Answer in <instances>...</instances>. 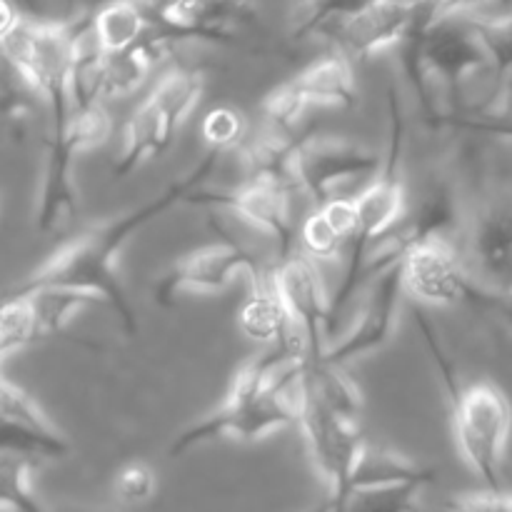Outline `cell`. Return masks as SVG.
<instances>
[{
	"mask_svg": "<svg viewBox=\"0 0 512 512\" xmlns=\"http://www.w3.org/2000/svg\"><path fill=\"white\" fill-rule=\"evenodd\" d=\"M355 235V200L330 198L318 205L315 213L305 218L300 228V243L308 258L330 260L340 255L345 245H350Z\"/></svg>",
	"mask_w": 512,
	"mask_h": 512,
	"instance_id": "cell-19",
	"label": "cell"
},
{
	"mask_svg": "<svg viewBox=\"0 0 512 512\" xmlns=\"http://www.w3.org/2000/svg\"><path fill=\"white\" fill-rule=\"evenodd\" d=\"M290 185L268 178H245L235 188H198L185 205L225 208L278 243V258L295 248V223L290 210Z\"/></svg>",
	"mask_w": 512,
	"mask_h": 512,
	"instance_id": "cell-14",
	"label": "cell"
},
{
	"mask_svg": "<svg viewBox=\"0 0 512 512\" xmlns=\"http://www.w3.org/2000/svg\"><path fill=\"white\" fill-rule=\"evenodd\" d=\"M18 300H28L35 323V338H50V335L60 333L75 318V313H80V308L93 303V298L88 295L60 288L35 290Z\"/></svg>",
	"mask_w": 512,
	"mask_h": 512,
	"instance_id": "cell-26",
	"label": "cell"
},
{
	"mask_svg": "<svg viewBox=\"0 0 512 512\" xmlns=\"http://www.w3.org/2000/svg\"><path fill=\"white\" fill-rule=\"evenodd\" d=\"M283 85L305 110L313 105L315 108H353L358 100L353 63L338 50L315 60L303 73Z\"/></svg>",
	"mask_w": 512,
	"mask_h": 512,
	"instance_id": "cell-18",
	"label": "cell"
},
{
	"mask_svg": "<svg viewBox=\"0 0 512 512\" xmlns=\"http://www.w3.org/2000/svg\"><path fill=\"white\" fill-rule=\"evenodd\" d=\"M425 485H383V488L353 490L333 512H420L418 498Z\"/></svg>",
	"mask_w": 512,
	"mask_h": 512,
	"instance_id": "cell-28",
	"label": "cell"
},
{
	"mask_svg": "<svg viewBox=\"0 0 512 512\" xmlns=\"http://www.w3.org/2000/svg\"><path fill=\"white\" fill-rule=\"evenodd\" d=\"M20 20L23 15L18 13V8L10 0H0V43H5V38L18 28Z\"/></svg>",
	"mask_w": 512,
	"mask_h": 512,
	"instance_id": "cell-32",
	"label": "cell"
},
{
	"mask_svg": "<svg viewBox=\"0 0 512 512\" xmlns=\"http://www.w3.org/2000/svg\"><path fill=\"white\" fill-rule=\"evenodd\" d=\"M238 325L245 338L268 345L283 343V340L295 338V335H303L295 328L293 320L288 318V313H285L268 273L255 283V293L240 308Z\"/></svg>",
	"mask_w": 512,
	"mask_h": 512,
	"instance_id": "cell-21",
	"label": "cell"
},
{
	"mask_svg": "<svg viewBox=\"0 0 512 512\" xmlns=\"http://www.w3.org/2000/svg\"><path fill=\"white\" fill-rule=\"evenodd\" d=\"M0 420L13 428L23 430V433L35 435L43 443L53 445L60 453L68 455L73 450L70 440L60 433L58 425L43 413L35 398H30L23 388H18L15 383H10L8 378L0 375Z\"/></svg>",
	"mask_w": 512,
	"mask_h": 512,
	"instance_id": "cell-24",
	"label": "cell"
},
{
	"mask_svg": "<svg viewBox=\"0 0 512 512\" xmlns=\"http://www.w3.org/2000/svg\"><path fill=\"white\" fill-rule=\"evenodd\" d=\"M295 413H298V428L303 430L310 458L323 483L328 485V498L335 510L348 495L350 478L368 440L360 435L358 425L348 423L325 408L300 378L295 385Z\"/></svg>",
	"mask_w": 512,
	"mask_h": 512,
	"instance_id": "cell-8",
	"label": "cell"
},
{
	"mask_svg": "<svg viewBox=\"0 0 512 512\" xmlns=\"http://www.w3.org/2000/svg\"><path fill=\"white\" fill-rule=\"evenodd\" d=\"M245 133H248V123H245L243 113L230 108L210 110L205 115L203 125H200V135L205 140V148L218 150V153H228V150L238 148L243 143Z\"/></svg>",
	"mask_w": 512,
	"mask_h": 512,
	"instance_id": "cell-29",
	"label": "cell"
},
{
	"mask_svg": "<svg viewBox=\"0 0 512 512\" xmlns=\"http://www.w3.org/2000/svg\"><path fill=\"white\" fill-rule=\"evenodd\" d=\"M243 270L253 273L255 283L268 273L250 250L233 240L205 245L180 258L160 275L158 283L153 285V298L163 308H173L183 293H220Z\"/></svg>",
	"mask_w": 512,
	"mask_h": 512,
	"instance_id": "cell-15",
	"label": "cell"
},
{
	"mask_svg": "<svg viewBox=\"0 0 512 512\" xmlns=\"http://www.w3.org/2000/svg\"><path fill=\"white\" fill-rule=\"evenodd\" d=\"M40 98L0 45V130L20 135L38 110Z\"/></svg>",
	"mask_w": 512,
	"mask_h": 512,
	"instance_id": "cell-25",
	"label": "cell"
},
{
	"mask_svg": "<svg viewBox=\"0 0 512 512\" xmlns=\"http://www.w3.org/2000/svg\"><path fill=\"white\" fill-rule=\"evenodd\" d=\"M65 512H100V510H65Z\"/></svg>",
	"mask_w": 512,
	"mask_h": 512,
	"instance_id": "cell-35",
	"label": "cell"
},
{
	"mask_svg": "<svg viewBox=\"0 0 512 512\" xmlns=\"http://www.w3.org/2000/svg\"><path fill=\"white\" fill-rule=\"evenodd\" d=\"M403 295V275H400L398 265V268L388 270V273L370 283V295L363 303L353 333H348L335 345H325L320 358L315 360L325 365H335V368H345L355 360L368 358V355L383 350L393 340L395 328H398Z\"/></svg>",
	"mask_w": 512,
	"mask_h": 512,
	"instance_id": "cell-16",
	"label": "cell"
},
{
	"mask_svg": "<svg viewBox=\"0 0 512 512\" xmlns=\"http://www.w3.org/2000/svg\"><path fill=\"white\" fill-rule=\"evenodd\" d=\"M433 480L435 473L430 468H423V465L413 463L410 458L393 453V450L388 448H378V445L365 443L363 455H360L353 478H350L348 495L353 493V490L383 488V485H430ZM348 495H345V498H348Z\"/></svg>",
	"mask_w": 512,
	"mask_h": 512,
	"instance_id": "cell-22",
	"label": "cell"
},
{
	"mask_svg": "<svg viewBox=\"0 0 512 512\" xmlns=\"http://www.w3.org/2000/svg\"><path fill=\"white\" fill-rule=\"evenodd\" d=\"M420 328L448 388L450 405H453V433L460 455L468 468L483 480L488 493H503V460L512 428L508 398L498 385L488 380L465 385V388L458 385V380L453 378V368L440 353V345L435 343L430 325L420 320Z\"/></svg>",
	"mask_w": 512,
	"mask_h": 512,
	"instance_id": "cell-3",
	"label": "cell"
},
{
	"mask_svg": "<svg viewBox=\"0 0 512 512\" xmlns=\"http://www.w3.org/2000/svg\"><path fill=\"white\" fill-rule=\"evenodd\" d=\"M383 155L365 143L343 138V135H315L303 138L290 155V183L303 190L318 205L335 198L340 185L373 178L378 173Z\"/></svg>",
	"mask_w": 512,
	"mask_h": 512,
	"instance_id": "cell-11",
	"label": "cell"
},
{
	"mask_svg": "<svg viewBox=\"0 0 512 512\" xmlns=\"http://www.w3.org/2000/svg\"><path fill=\"white\" fill-rule=\"evenodd\" d=\"M393 3H400V5H405V8H418V5L428 3V0H393Z\"/></svg>",
	"mask_w": 512,
	"mask_h": 512,
	"instance_id": "cell-34",
	"label": "cell"
},
{
	"mask_svg": "<svg viewBox=\"0 0 512 512\" xmlns=\"http://www.w3.org/2000/svg\"><path fill=\"white\" fill-rule=\"evenodd\" d=\"M33 460L28 455L0 453V510L45 512L33 490Z\"/></svg>",
	"mask_w": 512,
	"mask_h": 512,
	"instance_id": "cell-27",
	"label": "cell"
},
{
	"mask_svg": "<svg viewBox=\"0 0 512 512\" xmlns=\"http://www.w3.org/2000/svg\"><path fill=\"white\" fill-rule=\"evenodd\" d=\"M88 23V13L70 20L23 18L5 43H0L48 110V133L63 128L70 118V65L75 43Z\"/></svg>",
	"mask_w": 512,
	"mask_h": 512,
	"instance_id": "cell-5",
	"label": "cell"
},
{
	"mask_svg": "<svg viewBox=\"0 0 512 512\" xmlns=\"http://www.w3.org/2000/svg\"><path fill=\"white\" fill-rule=\"evenodd\" d=\"M408 183H405V113L395 88H388V148L383 153L373 183L355 198V235L350 258L338 290L330 298V338L345 305L358 295V275L368 250L388 235L408 215Z\"/></svg>",
	"mask_w": 512,
	"mask_h": 512,
	"instance_id": "cell-2",
	"label": "cell"
},
{
	"mask_svg": "<svg viewBox=\"0 0 512 512\" xmlns=\"http://www.w3.org/2000/svg\"><path fill=\"white\" fill-rule=\"evenodd\" d=\"M305 360H293L280 373L275 375L273 385L260 393H240L230 390L218 410L200 418L198 423L180 430L170 443V458H183L190 450L203 448V445L218 443V440H240V443H253L265 438L275 430L298 425L295 413V385L303 373Z\"/></svg>",
	"mask_w": 512,
	"mask_h": 512,
	"instance_id": "cell-4",
	"label": "cell"
},
{
	"mask_svg": "<svg viewBox=\"0 0 512 512\" xmlns=\"http://www.w3.org/2000/svg\"><path fill=\"white\" fill-rule=\"evenodd\" d=\"M508 298H510V295H508Z\"/></svg>",
	"mask_w": 512,
	"mask_h": 512,
	"instance_id": "cell-37",
	"label": "cell"
},
{
	"mask_svg": "<svg viewBox=\"0 0 512 512\" xmlns=\"http://www.w3.org/2000/svg\"><path fill=\"white\" fill-rule=\"evenodd\" d=\"M220 158H223V153H218V150H205L195 168H190L183 178L170 183L163 193H158L140 208L128 210L118 218H110L105 223L93 225L85 233L75 235L70 243L60 245L40 268L25 275L13 288L0 293V300H18L45 288L75 290V293L108 303L110 310L118 315L125 333L135 335L138 333V310L130 303L128 290L120 278V255L140 230L148 228L150 223H155L160 215L173 210L175 205H185V198L190 193L203 188L218 168Z\"/></svg>",
	"mask_w": 512,
	"mask_h": 512,
	"instance_id": "cell-1",
	"label": "cell"
},
{
	"mask_svg": "<svg viewBox=\"0 0 512 512\" xmlns=\"http://www.w3.org/2000/svg\"><path fill=\"white\" fill-rule=\"evenodd\" d=\"M405 295L425 305H458L483 300L488 293L470 278L453 235H425L415 240L400 263Z\"/></svg>",
	"mask_w": 512,
	"mask_h": 512,
	"instance_id": "cell-12",
	"label": "cell"
},
{
	"mask_svg": "<svg viewBox=\"0 0 512 512\" xmlns=\"http://www.w3.org/2000/svg\"><path fill=\"white\" fill-rule=\"evenodd\" d=\"M90 18V35L103 55H118L150 33L145 13L135 0H103Z\"/></svg>",
	"mask_w": 512,
	"mask_h": 512,
	"instance_id": "cell-20",
	"label": "cell"
},
{
	"mask_svg": "<svg viewBox=\"0 0 512 512\" xmlns=\"http://www.w3.org/2000/svg\"><path fill=\"white\" fill-rule=\"evenodd\" d=\"M485 3H490V0H435V8H438V18H445V15L475 13V8ZM500 3L512 5V0H500Z\"/></svg>",
	"mask_w": 512,
	"mask_h": 512,
	"instance_id": "cell-31",
	"label": "cell"
},
{
	"mask_svg": "<svg viewBox=\"0 0 512 512\" xmlns=\"http://www.w3.org/2000/svg\"><path fill=\"white\" fill-rule=\"evenodd\" d=\"M205 93V75L195 68H175L160 78L140 103L123 133V148L113 163V178H128L148 160L160 158L173 143L180 125L198 108Z\"/></svg>",
	"mask_w": 512,
	"mask_h": 512,
	"instance_id": "cell-6",
	"label": "cell"
},
{
	"mask_svg": "<svg viewBox=\"0 0 512 512\" xmlns=\"http://www.w3.org/2000/svg\"><path fill=\"white\" fill-rule=\"evenodd\" d=\"M110 135V115L103 105L70 110V118L45 143L35 225L40 233H60L78 218V188L73 180L75 158L98 148Z\"/></svg>",
	"mask_w": 512,
	"mask_h": 512,
	"instance_id": "cell-7",
	"label": "cell"
},
{
	"mask_svg": "<svg viewBox=\"0 0 512 512\" xmlns=\"http://www.w3.org/2000/svg\"><path fill=\"white\" fill-rule=\"evenodd\" d=\"M150 35L173 48L183 40L233 45L238 33L258 20L253 0H135Z\"/></svg>",
	"mask_w": 512,
	"mask_h": 512,
	"instance_id": "cell-9",
	"label": "cell"
},
{
	"mask_svg": "<svg viewBox=\"0 0 512 512\" xmlns=\"http://www.w3.org/2000/svg\"><path fill=\"white\" fill-rule=\"evenodd\" d=\"M155 490H158V475L148 463L133 460L115 475V495L125 505L148 503Z\"/></svg>",
	"mask_w": 512,
	"mask_h": 512,
	"instance_id": "cell-30",
	"label": "cell"
},
{
	"mask_svg": "<svg viewBox=\"0 0 512 512\" xmlns=\"http://www.w3.org/2000/svg\"><path fill=\"white\" fill-rule=\"evenodd\" d=\"M413 10L393 0H370L368 5L335 20L323 30L333 38L335 50L353 63V60L373 58L388 48H398L413 18Z\"/></svg>",
	"mask_w": 512,
	"mask_h": 512,
	"instance_id": "cell-17",
	"label": "cell"
},
{
	"mask_svg": "<svg viewBox=\"0 0 512 512\" xmlns=\"http://www.w3.org/2000/svg\"><path fill=\"white\" fill-rule=\"evenodd\" d=\"M300 380L310 388V393L320 400L328 410L340 415L348 423H360L363 415V393L358 385L345 375V368L325 365L320 360H305Z\"/></svg>",
	"mask_w": 512,
	"mask_h": 512,
	"instance_id": "cell-23",
	"label": "cell"
},
{
	"mask_svg": "<svg viewBox=\"0 0 512 512\" xmlns=\"http://www.w3.org/2000/svg\"><path fill=\"white\" fill-rule=\"evenodd\" d=\"M305 512H333V503H330V498L325 495V500H320L318 505H313V508H308Z\"/></svg>",
	"mask_w": 512,
	"mask_h": 512,
	"instance_id": "cell-33",
	"label": "cell"
},
{
	"mask_svg": "<svg viewBox=\"0 0 512 512\" xmlns=\"http://www.w3.org/2000/svg\"><path fill=\"white\" fill-rule=\"evenodd\" d=\"M268 278L288 318L303 333L310 360L320 358L325 338H330V295L318 263L300 248H293L275 260V268H268Z\"/></svg>",
	"mask_w": 512,
	"mask_h": 512,
	"instance_id": "cell-13",
	"label": "cell"
},
{
	"mask_svg": "<svg viewBox=\"0 0 512 512\" xmlns=\"http://www.w3.org/2000/svg\"><path fill=\"white\" fill-rule=\"evenodd\" d=\"M420 512H425V510H420Z\"/></svg>",
	"mask_w": 512,
	"mask_h": 512,
	"instance_id": "cell-36",
	"label": "cell"
},
{
	"mask_svg": "<svg viewBox=\"0 0 512 512\" xmlns=\"http://www.w3.org/2000/svg\"><path fill=\"white\" fill-rule=\"evenodd\" d=\"M460 255L483 293L490 298L512 295V190H493L475 205Z\"/></svg>",
	"mask_w": 512,
	"mask_h": 512,
	"instance_id": "cell-10",
	"label": "cell"
}]
</instances>
